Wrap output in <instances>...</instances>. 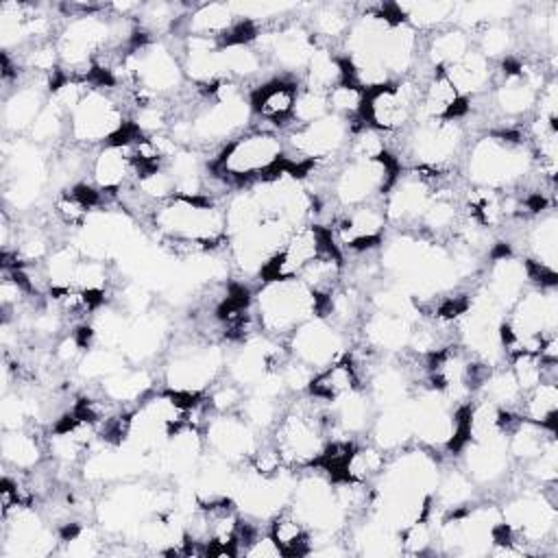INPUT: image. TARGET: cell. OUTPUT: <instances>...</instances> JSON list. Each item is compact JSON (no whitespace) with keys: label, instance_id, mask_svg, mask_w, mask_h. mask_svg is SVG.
<instances>
[{"label":"cell","instance_id":"6da1fadb","mask_svg":"<svg viewBox=\"0 0 558 558\" xmlns=\"http://www.w3.org/2000/svg\"><path fill=\"white\" fill-rule=\"evenodd\" d=\"M464 170L471 185L506 192L519 187L536 170V159L523 135L493 131L469 142Z\"/></svg>","mask_w":558,"mask_h":558},{"label":"cell","instance_id":"7a4b0ae2","mask_svg":"<svg viewBox=\"0 0 558 558\" xmlns=\"http://www.w3.org/2000/svg\"><path fill=\"white\" fill-rule=\"evenodd\" d=\"M148 220L159 238L185 240L207 251L227 244L225 205H218L214 198L172 196L157 203Z\"/></svg>","mask_w":558,"mask_h":558},{"label":"cell","instance_id":"3957f363","mask_svg":"<svg viewBox=\"0 0 558 558\" xmlns=\"http://www.w3.org/2000/svg\"><path fill=\"white\" fill-rule=\"evenodd\" d=\"M286 155V144L275 129H248L227 142L211 161V172L225 183L248 185L272 174Z\"/></svg>","mask_w":558,"mask_h":558},{"label":"cell","instance_id":"277c9868","mask_svg":"<svg viewBox=\"0 0 558 558\" xmlns=\"http://www.w3.org/2000/svg\"><path fill=\"white\" fill-rule=\"evenodd\" d=\"M320 299L301 279L262 281L255 294V316L262 333L270 338H286L307 318L316 316Z\"/></svg>","mask_w":558,"mask_h":558},{"label":"cell","instance_id":"5b68a950","mask_svg":"<svg viewBox=\"0 0 558 558\" xmlns=\"http://www.w3.org/2000/svg\"><path fill=\"white\" fill-rule=\"evenodd\" d=\"M129 126L126 105L105 85L92 83L68 116V140L83 148H100L126 137Z\"/></svg>","mask_w":558,"mask_h":558},{"label":"cell","instance_id":"8992f818","mask_svg":"<svg viewBox=\"0 0 558 558\" xmlns=\"http://www.w3.org/2000/svg\"><path fill=\"white\" fill-rule=\"evenodd\" d=\"M227 368V353L216 342H181L168 351V360L161 368L166 390L187 399L203 397Z\"/></svg>","mask_w":558,"mask_h":558},{"label":"cell","instance_id":"52a82bcc","mask_svg":"<svg viewBox=\"0 0 558 558\" xmlns=\"http://www.w3.org/2000/svg\"><path fill=\"white\" fill-rule=\"evenodd\" d=\"M397 168V159L390 153L379 159L342 157L336 166H331L329 196L340 211L379 201L399 174Z\"/></svg>","mask_w":558,"mask_h":558},{"label":"cell","instance_id":"ba28073f","mask_svg":"<svg viewBox=\"0 0 558 558\" xmlns=\"http://www.w3.org/2000/svg\"><path fill=\"white\" fill-rule=\"evenodd\" d=\"M403 137V155L412 161L410 166L449 170L453 159L466 150V126L460 118L451 120H421L412 122Z\"/></svg>","mask_w":558,"mask_h":558},{"label":"cell","instance_id":"9c48e42d","mask_svg":"<svg viewBox=\"0 0 558 558\" xmlns=\"http://www.w3.org/2000/svg\"><path fill=\"white\" fill-rule=\"evenodd\" d=\"M423 83L425 78H421L418 74H410V76L390 81L384 87L366 92L360 120L381 131L384 135L405 131L414 122Z\"/></svg>","mask_w":558,"mask_h":558},{"label":"cell","instance_id":"30bf717a","mask_svg":"<svg viewBox=\"0 0 558 558\" xmlns=\"http://www.w3.org/2000/svg\"><path fill=\"white\" fill-rule=\"evenodd\" d=\"M353 120L327 113L314 122L290 126L283 144L301 163H331L342 159L353 135Z\"/></svg>","mask_w":558,"mask_h":558},{"label":"cell","instance_id":"8fae6325","mask_svg":"<svg viewBox=\"0 0 558 558\" xmlns=\"http://www.w3.org/2000/svg\"><path fill=\"white\" fill-rule=\"evenodd\" d=\"M286 347L294 360L320 371L349 353V336L347 329L316 314L292 329L286 338Z\"/></svg>","mask_w":558,"mask_h":558},{"label":"cell","instance_id":"7c38bea8","mask_svg":"<svg viewBox=\"0 0 558 558\" xmlns=\"http://www.w3.org/2000/svg\"><path fill=\"white\" fill-rule=\"evenodd\" d=\"M336 246L329 227L307 222L296 227L281 251L268 262V266L262 272V281H275V279H294L301 275V270L312 264L320 253Z\"/></svg>","mask_w":558,"mask_h":558},{"label":"cell","instance_id":"4fadbf2b","mask_svg":"<svg viewBox=\"0 0 558 558\" xmlns=\"http://www.w3.org/2000/svg\"><path fill=\"white\" fill-rule=\"evenodd\" d=\"M257 434L259 432L248 425L240 412L211 414L203 425L205 447L231 464H246V460L262 445Z\"/></svg>","mask_w":558,"mask_h":558},{"label":"cell","instance_id":"5bb4252c","mask_svg":"<svg viewBox=\"0 0 558 558\" xmlns=\"http://www.w3.org/2000/svg\"><path fill=\"white\" fill-rule=\"evenodd\" d=\"M140 166L133 157L131 135L109 142L89 161V183L102 194H118L135 183Z\"/></svg>","mask_w":558,"mask_h":558},{"label":"cell","instance_id":"9a60e30c","mask_svg":"<svg viewBox=\"0 0 558 558\" xmlns=\"http://www.w3.org/2000/svg\"><path fill=\"white\" fill-rule=\"evenodd\" d=\"M532 286L530 266L523 257H517L510 248H504L501 255H495L486 266V279L482 288L488 296L508 312L512 303Z\"/></svg>","mask_w":558,"mask_h":558},{"label":"cell","instance_id":"2e32d148","mask_svg":"<svg viewBox=\"0 0 558 558\" xmlns=\"http://www.w3.org/2000/svg\"><path fill=\"white\" fill-rule=\"evenodd\" d=\"M458 451H460L462 469L477 486L501 482L512 462L508 453L506 436H493L486 440H466Z\"/></svg>","mask_w":558,"mask_h":558},{"label":"cell","instance_id":"e0dca14e","mask_svg":"<svg viewBox=\"0 0 558 558\" xmlns=\"http://www.w3.org/2000/svg\"><path fill=\"white\" fill-rule=\"evenodd\" d=\"M170 336V323L166 314L144 312L137 316H131L126 333L120 342V351L126 355L131 364H146L148 360H155L161 349H166Z\"/></svg>","mask_w":558,"mask_h":558},{"label":"cell","instance_id":"ac0fdd59","mask_svg":"<svg viewBox=\"0 0 558 558\" xmlns=\"http://www.w3.org/2000/svg\"><path fill=\"white\" fill-rule=\"evenodd\" d=\"M301 85L288 76H270L248 92L253 116L275 124V129L292 124V109Z\"/></svg>","mask_w":558,"mask_h":558},{"label":"cell","instance_id":"d6986e66","mask_svg":"<svg viewBox=\"0 0 558 558\" xmlns=\"http://www.w3.org/2000/svg\"><path fill=\"white\" fill-rule=\"evenodd\" d=\"M412 325L414 320L373 310L362 316L360 320V331H362V342L375 353L381 355H397L401 351H408L410 336H412Z\"/></svg>","mask_w":558,"mask_h":558},{"label":"cell","instance_id":"ffe728a7","mask_svg":"<svg viewBox=\"0 0 558 558\" xmlns=\"http://www.w3.org/2000/svg\"><path fill=\"white\" fill-rule=\"evenodd\" d=\"M440 72L447 76V81L453 85L460 98L473 100V98L486 96L493 89V83L497 76V63L488 61L482 52L471 48L466 54L445 65Z\"/></svg>","mask_w":558,"mask_h":558},{"label":"cell","instance_id":"44dd1931","mask_svg":"<svg viewBox=\"0 0 558 558\" xmlns=\"http://www.w3.org/2000/svg\"><path fill=\"white\" fill-rule=\"evenodd\" d=\"M466 102L469 100L460 98V94L453 89V85L447 81V76L440 70H436L423 83L414 122L460 118L469 109Z\"/></svg>","mask_w":558,"mask_h":558},{"label":"cell","instance_id":"7402d4cb","mask_svg":"<svg viewBox=\"0 0 558 558\" xmlns=\"http://www.w3.org/2000/svg\"><path fill=\"white\" fill-rule=\"evenodd\" d=\"M155 388V375L144 364H126L98 381V390L118 405H137Z\"/></svg>","mask_w":558,"mask_h":558},{"label":"cell","instance_id":"603a6c76","mask_svg":"<svg viewBox=\"0 0 558 558\" xmlns=\"http://www.w3.org/2000/svg\"><path fill=\"white\" fill-rule=\"evenodd\" d=\"M242 20L238 17L231 2H203L192 4L183 17V35H201L225 41Z\"/></svg>","mask_w":558,"mask_h":558},{"label":"cell","instance_id":"cb8c5ba5","mask_svg":"<svg viewBox=\"0 0 558 558\" xmlns=\"http://www.w3.org/2000/svg\"><path fill=\"white\" fill-rule=\"evenodd\" d=\"M0 453H2L4 469L33 471L41 464L48 449L33 427H22V429L2 432Z\"/></svg>","mask_w":558,"mask_h":558},{"label":"cell","instance_id":"d4e9b609","mask_svg":"<svg viewBox=\"0 0 558 558\" xmlns=\"http://www.w3.org/2000/svg\"><path fill=\"white\" fill-rule=\"evenodd\" d=\"M347 81V65L342 54L333 52L331 46L316 44V50L312 52L303 74H301V87L329 94L336 85Z\"/></svg>","mask_w":558,"mask_h":558},{"label":"cell","instance_id":"484cf974","mask_svg":"<svg viewBox=\"0 0 558 558\" xmlns=\"http://www.w3.org/2000/svg\"><path fill=\"white\" fill-rule=\"evenodd\" d=\"M471 48H473L471 33L456 24H449L425 37L423 61L429 65V70H442L445 65L466 54Z\"/></svg>","mask_w":558,"mask_h":558},{"label":"cell","instance_id":"4316f807","mask_svg":"<svg viewBox=\"0 0 558 558\" xmlns=\"http://www.w3.org/2000/svg\"><path fill=\"white\" fill-rule=\"evenodd\" d=\"M357 388H362L357 371H355L353 362L349 360V355H344V357L331 362L329 366L316 371V375L307 388V395H312L325 403H331Z\"/></svg>","mask_w":558,"mask_h":558},{"label":"cell","instance_id":"83f0119b","mask_svg":"<svg viewBox=\"0 0 558 558\" xmlns=\"http://www.w3.org/2000/svg\"><path fill=\"white\" fill-rule=\"evenodd\" d=\"M310 15H307V28L312 31L316 44H325L331 46L338 41L342 44V39L349 33V26L353 22V13H351V4H338V2H327V4H314L310 7Z\"/></svg>","mask_w":558,"mask_h":558},{"label":"cell","instance_id":"f1b7e54d","mask_svg":"<svg viewBox=\"0 0 558 558\" xmlns=\"http://www.w3.org/2000/svg\"><path fill=\"white\" fill-rule=\"evenodd\" d=\"M388 462V453L373 442H353L336 480L373 484Z\"/></svg>","mask_w":558,"mask_h":558},{"label":"cell","instance_id":"f546056e","mask_svg":"<svg viewBox=\"0 0 558 558\" xmlns=\"http://www.w3.org/2000/svg\"><path fill=\"white\" fill-rule=\"evenodd\" d=\"M268 534L283 556H310V530L290 506L270 519Z\"/></svg>","mask_w":558,"mask_h":558},{"label":"cell","instance_id":"4dcf8cb0","mask_svg":"<svg viewBox=\"0 0 558 558\" xmlns=\"http://www.w3.org/2000/svg\"><path fill=\"white\" fill-rule=\"evenodd\" d=\"M519 414L532 423L545 425L556 429V414H558V386L556 379H545L523 392L519 403Z\"/></svg>","mask_w":558,"mask_h":558},{"label":"cell","instance_id":"1f68e13d","mask_svg":"<svg viewBox=\"0 0 558 558\" xmlns=\"http://www.w3.org/2000/svg\"><path fill=\"white\" fill-rule=\"evenodd\" d=\"M126 364H131V362L126 360V355L120 349L92 344V347H87V351L83 353V357L74 366V375L83 381L98 384L105 377L113 375L116 371L124 368Z\"/></svg>","mask_w":558,"mask_h":558},{"label":"cell","instance_id":"d6a6232c","mask_svg":"<svg viewBox=\"0 0 558 558\" xmlns=\"http://www.w3.org/2000/svg\"><path fill=\"white\" fill-rule=\"evenodd\" d=\"M473 48L482 52L488 61L501 63L512 52L517 35L508 22H488L477 26L473 33Z\"/></svg>","mask_w":558,"mask_h":558},{"label":"cell","instance_id":"836d02e7","mask_svg":"<svg viewBox=\"0 0 558 558\" xmlns=\"http://www.w3.org/2000/svg\"><path fill=\"white\" fill-rule=\"evenodd\" d=\"M364 100H366V92L360 89L357 85L349 83V81L336 85V87L327 94L329 111L336 113V116H342V118H347V120H357V118H362Z\"/></svg>","mask_w":558,"mask_h":558},{"label":"cell","instance_id":"e575fe53","mask_svg":"<svg viewBox=\"0 0 558 558\" xmlns=\"http://www.w3.org/2000/svg\"><path fill=\"white\" fill-rule=\"evenodd\" d=\"M327 113H331L327 94H318V92L301 87L296 94V100H294V109H292V126L314 122Z\"/></svg>","mask_w":558,"mask_h":558},{"label":"cell","instance_id":"d590c367","mask_svg":"<svg viewBox=\"0 0 558 558\" xmlns=\"http://www.w3.org/2000/svg\"><path fill=\"white\" fill-rule=\"evenodd\" d=\"M534 116L556 122V118H558V81H556V76H549L545 81V85L541 87L536 107H534Z\"/></svg>","mask_w":558,"mask_h":558}]
</instances>
